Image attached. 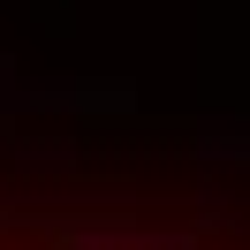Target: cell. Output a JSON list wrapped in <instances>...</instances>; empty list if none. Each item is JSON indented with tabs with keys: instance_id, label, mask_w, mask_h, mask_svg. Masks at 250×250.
<instances>
[{
	"instance_id": "6da1fadb",
	"label": "cell",
	"mask_w": 250,
	"mask_h": 250,
	"mask_svg": "<svg viewBox=\"0 0 250 250\" xmlns=\"http://www.w3.org/2000/svg\"><path fill=\"white\" fill-rule=\"evenodd\" d=\"M0 250H228L220 235H174V228H91V220H16Z\"/></svg>"
}]
</instances>
